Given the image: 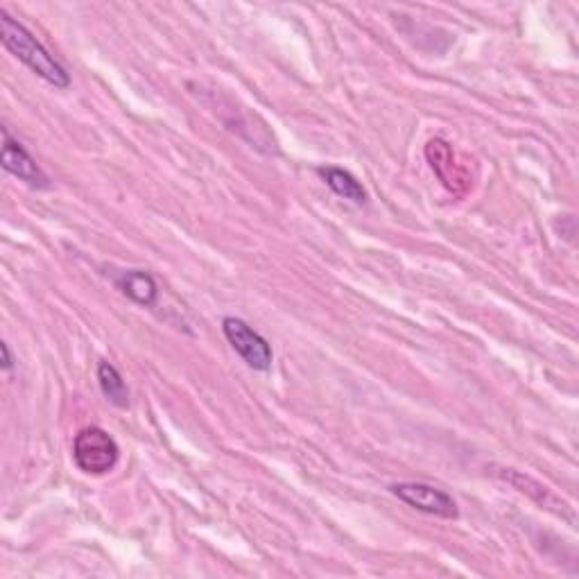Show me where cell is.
<instances>
[{"instance_id": "cell-8", "label": "cell", "mask_w": 579, "mask_h": 579, "mask_svg": "<svg viewBox=\"0 0 579 579\" xmlns=\"http://www.w3.org/2000/svg\"><path fill=\"white\" fill-rule=\"evenodd\" d=\"M98 383H100L102 394H105V399L109 403H114L116 408H120V410L129 408L127 383L123 380V376H120V371L111 365V362H100Z\"/></svg>"}, {"instance_id": "cell-7", "label": "cell", "mask_w": 579, "mask_h": 579, "mask_svg": "<svg viewBox=\"0 0 579 579\" xmlns=\"http://www.w3.org/2000/svg\"><path fill=\"white\" fill-rule=\"evenodd\" d=\"M118 285L129 299L136 301V304H141V306H154V301H157V295H159V288H157V281H154V276L148 272H143V270L125 272L123 276H120Z\"/></svg>"}, {"instance_id": "cell-9", "label": "cell", "mask_w": 579, "mask_h": 579, "mask_svg": "<svg viewBox=\"0 0 579 579\" xmlns=\"http://www.w3.org/2000/svg\"><path fill=\"white\" fill-rule=\"evenodd\" d=\"M500 478H503L505 482H509L512 487H516L518 491H523V494H527L530 498L537 500V503H541L543 507H559L557 496L552 494L548 487H543V485H539L537 480H532L530 475H523V473H518L514 469H503V471H500Z\"/></svg>"}, {"instance_id": "cell-5", "label": "cell", "mask_w": 579, "mask_h": 579, "mask_svg": "<svg viewBox=\"0 0 579 579\" xmlns=\"http://www.w3.org/2000/svg\"><path fill=\"white\" fill-rule=\"evenodd\" d=\"M3 168L10 172L12 177L25 181L32 188H48L50 181L46 172L39 168V163L30 157V152L23 145L12 138L10 129L3 125Z\"/></svg>"}, {"instance_id": "cell-1", "label": "cell", "mask_w": 579, "mask_h": 579, "mask_svg": "<svg viewBox=\"0 0 579 579\" xmlns=\"http://www.w3.org/2000/svg\"><path fill=\"white\" fill-rule=\"evenodd\" d=\"M0 34H3L5 48L28 66L34 75H39L43 82L53 84L55 89L71 86V75H68L66 68L48 53L46 46L23 23L16 21L5 10H0Z\"/></svg>"}, {"instance_id": "cell-2", "label": "cell", "mask_w": 579, "mask_h": 579, "mask_svg": "<svg viewBox=\"0 0 579 579\" xmlns=\"http://www.w3.org/2000/svg\"><path fill=\"white\" fill-rule=\"evenodd\" d=\"M120 448L107 430L98 426L84 428L75 435L73 460L86 475H107L118 464Z\"/></svg>"}, {"instance_id": "cell-10", "label": "cell", "mask_w": 579, "mask_h": 579, "mask_svg": "<svg viewBox=\"0 0 579 579\" xmlns=\"http://www.w3.org/2000/svg\"><path fill=\"white\" fill-rule=\"evenodd\" d=\"M0 353H3V369H5V371H12V367H14V358H12L10 344H7V342L0 344Z\"/></svg>"}, {"instance_id": "cell-3", "label": "cell", "mask_w": 579, "mask_h": 579, "mask_svg": "<svg viewBox=\"0 0 579 579\" xmlns=\"http://www.w3.org/2000/svg\"><path fill=\"white\" fill-rule=\"evenodd\" d=\"M222 331L233 351H236L249 367L256 371H267L272 367L274 353L270 342H267L261 333H256L247 322H243V319L224 317Z\"/></svg>"}, {"instance_id": "cell-4", "label": "cell", "mask_w": 579, "mask_h": 579, "mask_svg": "<svg viewBox=\"0 0 579 579\" xmlns=\"http://www.w3.org/2000/svg\"><path fill=\"white\" fill-rule=\"evenodd\" d=\"M392 494L403 500L405 505L419 509L423 514L439 516V518H457L455 500L446 491L423 485V482H399L390 487Z\"/></svg>"}, {"instance_id": "cell-6", "label": "cell", "mask_w": 579, "mask_h": 579, "mask_svg": "<svg viewBox=\"0 0 579 579\" xmlns=\"http://www.w3.org/2000/svg\"><path fill=\"white\" fill-rule=\"evenodd\" d=\"M317 172L335 195H340V197H344V200H349L353 204H365L367 202V190L362 188L360 181L353 177L351 172L342 170V168H333V166L319 168Z\"/></svg>"}]
</instances>
